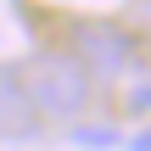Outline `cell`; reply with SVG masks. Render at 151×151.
<instances>
[{"label":"cell","instance_id":"6da1fadb","mask_svg":"<svg viewBox=\"0 0 151 151\" xmlns=\"http://www.w3.org/2000/svg\"><path fill=\"white\" fill-rule=\"evenodd\" d=\"M22 84H28V101H34L39 123H67L90 101V73L67 50H34L22 62Z\"/></svg>","mask_w":151,"mask_h":151},{"label":"cell","instance_id":"277c9868","mask_svg":"<svg viewBox=\"0 0 151 151\" xmlns=\"http://www.w3.org/2000/svg\"><path fill=\"white\" fill-rule=\"evenodd\" d=\"M78 146H118V129L112 123H90V129H73Z\"/></svg>","mask_w":151,"mask_h":151},{"label":"cell","instance_id":"8992f818","mask_svg":"<svg viewBox=\"0 0 151 151\" xmlns=\"http://www.w3.org/2000/svg\"><path fill=\"white\" fill-rule=\"evenodd\" d=\"M129 151H151V129H140V134L129 140Z\"/></svg>","mask_w":151,"mask_h":151},{"label":"cell","instance_id":"5b68a950","mask_svg":"<svg viewBox=\"0 0 151 151\" xmlns=\"http://www.w3.org/2000/svg\"><path fill=\"white\" fill-rule=\"evenodd\" d=\"M129 112H151V78H140L129 90Z\"/></svg>","mask_w":151,"mask_h":151},{"label":"cell","instance_id":"3957f363","mask_svg":"<svg viewBox=\"0 0 151 151\" xmlns=\"http://www.w3.org/2000/svg\"><path fill=\"white\" fill-rule=\"evenodd\" d=\"M39 134V112L28 101V84H22V67L6 62L0 67V140H28Z\"/></svg>","mask_w":151,"mask_h":151},{"label":"cell","instance_id":"7a4b0ae2","mask_svg":"<svg viewBox=\"0 0 151 151\" xmlns=\"http://www.w3.org/2000/svg\"><path fill=\"white\" fill-rule=\"evenodd\" d=\"M90 78H123L134 67V34L123 22H106V17H90L73 28V50H67Z\"/></svg>","mask_w":151,"mask_h":151}]
</instances>
